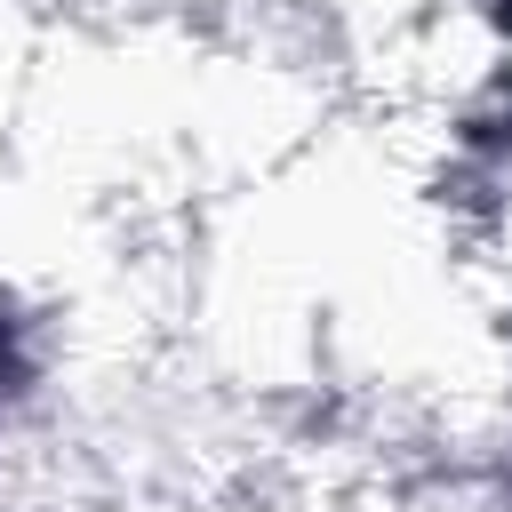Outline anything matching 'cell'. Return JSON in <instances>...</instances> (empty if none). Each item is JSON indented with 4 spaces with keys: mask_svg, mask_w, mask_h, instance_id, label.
Returning a JSON list of instances; mask_svg holds the SVG:
<instances>
[{
    "mask_svg": "<svg viewBox=\"0 0 512 512\" xmlns=\"http://www.w3.org/2000/svg\"><path fill=\"white\" fill-rule=\"evenodd\" d=\"M32 384V336H24V312L0 296V408Z\"/></svg>",
    "mask_w": 512,
    "mask_h": 512,
    "instance_id": "cell-1",
    "label": "cell"
}]
</instances>
